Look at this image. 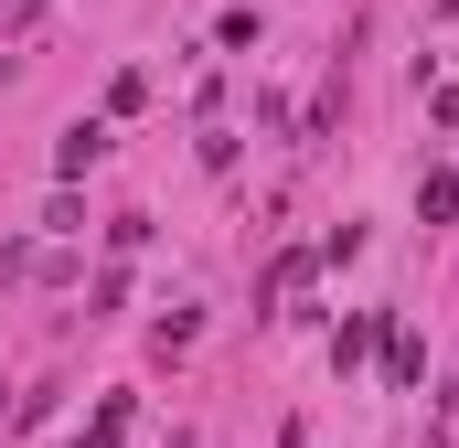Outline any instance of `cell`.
<instances>
[{
  "label": "cell",
  "instance_id": "obj_1",
  "mask_svg": "<svg viewBox=\"0 0 459 448\" xmlns=\"http://www.w3.org/2000/svg\"><path fill=\"white\" fill-rule=\"evenodd\" d=\"M97 160H108V117H75V128L54 139V171H65V182H86Z\"/></svg>",
  "mask_w": 459,
  "mask_h": 448
},
{
  "label": "cell",
  "instance_id": "obj_2",
  "mask_svg": "<svg viewBox=\"0 0 459 448\" xmlns=\"http://www.w3.org/2000/svg\"><path fill=\"white\" fill-rule=\"evenodd\" d=\"M385 321H395V310H352L342 332H332V374H352L363 352H385Z\"/></svg>",
  "mask_w": 459,
  "mask_h": 448
},
{
  "label": "cell",
  "instance_id": "obj_3",
  "mask_svg": "<svg viewBox=\"0 0 459 448\" xmlns=\"http://www.w3.org/2000/svg\"><path fill=\"white\" fill-rule=\"evenodd\" d=\"M417 374H428L417 332H406V321H385V384H417Z\"/></svg>",
  "mask_w": 459,
  "mask_h": 448
},
{
  "label": "cell",
  "instance_id": "obj_4",
  "mask_svg": "<svg viewBox=\"0 0 459 448\" xmlns=\"http://www.w3.org/2000/svg\"><path fill=\"white\" fill-rule=\"evenodd\" d=\"M459 214V171H428V182H417V224H449Z\"/></svg>",
  "mask_w": 459,
  "mask_h": 448
},
{
  "label": "cell",
  "instance_id": "obj_5",
  "mask_svg": "<svg viewBox=\"0 0 459 448\" xmlns=\"http://www.w3.org/2000/svg\"><path fill=\"white\" fill-rule=\"evenodd\" d=\"M128 438V395H108V406H97V427H86V438H65V448H117Z\"/></svg>",
  "mask_w": 459,
  "mask_h": 448
},
{
  "label": "cell",
  "instance_id": "obj_6",
  "mask_svg": "<svg viewBox=\"0 0 459 448\" xmlns=\"http://www.w3.org/2000/svg\"><path fill=\"white\" fill-rule=\"evenodd\" d=\"M193 332H204V321H193V310H171V321H150V352L171 363V352H193Z\"/></svg>",
  "mask_w": 459,
  "mask_h": 448
},
{
  "label": "cell",
  "instance_id": "obj_7",
  "mask_svg": "<svg viewBox=\"0 0 459 448\" xmlns=\"http://www.w3.org/2000/svg\"><path fill=\"white\" fill-rule=\"evenodd\" d=\"M11 278H32V246H0V289H11Z\"/></svg>",
  "mask_w": 459,
  "mask_h": 448
}]
</instances>
